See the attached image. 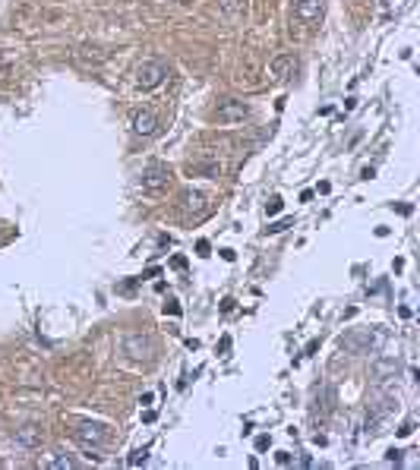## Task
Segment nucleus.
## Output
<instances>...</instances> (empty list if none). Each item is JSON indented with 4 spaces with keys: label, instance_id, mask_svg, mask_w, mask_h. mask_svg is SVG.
I'll use <instances>...</instances> for the list:
<instances>
[{
    "label": "nucleus",
    "instance_id": "f257e3e1",
    "mask_svg": "<svg viewBox=\"0 0 420 470\" xmlns=\"http://www.w3.org/2000/svg\"><path fill=\"white\" fill-rule=\"evenodd\" d=\"M385 344V335L379 329H354L342 338V347L348 353H376Z\"/></svg>",
    "mask_w": 420,
    "mask_h": 470
},
{
    "label": "nucleus",
    "instance_id": "f03ea898",
    "mask_svg": "<svg viewBox=\"0 0 420 470\" xmlns=\"http://www.w3.org/2000/svg\"><path fill=\"white\" fill-rule=\"evenodd\" d=\"M73 439H76L79 445L89 452V458H92V454H98V448L105 445L107 429L101 426V423H89V420H86V423H79L76 429H73Z\"/></svg>",
    "mask_w": 420,
    "mask_h": 470
},
{
    "label": "nucleus",
    "instance_id": "7ed1b4c3",
    "mask_svg": "<svg viewBox=\"0 0 420 470\" xmlns=\"http://www.w3.org/2000/svg\"><path fill=\"white\" fill-rule=\"evenodd\" d=\"M165 79H168V66L161 64V60H142V64L136 66V86L146 88V92L158 88Z\"/></svg>",
    "mask_w": 420,
    "mask_h": 470
},
{
    "label": "nucleus",
    "instance_id": "20e7f679",
    "mask_svg": "<svg viewBox=\"0 0 420 470\" xmlns=\"http://www.w3.org/2000/svg\"><path fill=\"white\" fill-rule=\"evenodd\" d=\"M247 117H250V107L243 105V101L225 98L218 107H215V120H218V124H225V127H231V124H243Z\"/></svg>",
    "mask_w": 420,
    "mask_h": 470
},
{
    "label": "nucleus",
    "instance_id": "39448f33",
    "mask_svg": "<svg viewBox=\"0 0 420 470\" xmlns=\"http://www.w3.org/2000/svg\"><path fill=\"white\" fill-rule=\"evenodd\" d=\"M326 13V0H294V19L303 25H316Z\"/></svg>",
    "mask_w": 420,
    "mask_h": 470
},
{
    "label": "nucleus",
    "instance_id": "423d86ee",
    "mask_svg": "<svg viewBox=\"0 0 420 470\" xmlns=\"http://www.w3.org/2000/svg\"><path fill=\"white\" fill-rule=\"evenodd\" d=\"M168 183H171V168L168 165H148L146 171H142V187L148 189V193H158V189H165Z\"/></svg>",
    "mask_w": 420,
    "mask_h": 470
},
{
    "label": "nucleus",
    "instance_id": "0eeeda50",
    "mask_svg": "<svg viewBox=\"0 0 420 470\" xmlns=\"http://www.w3.org/2000/svg\"><path fill=\"white\" fill-rule=\"evenodd\" d=\"M133 133L136 136H155L158 133V117L152 111H133Z\"/></svg>",
    "mask_w": 420,
    "mask_h": 470
},
{
    "label": "nucleus",
    "instance_id": "6e6552de",
    "mask_svg": "<svg viewBox=\"0 0 420 470\" xmlns=\"http://www.w3.org/2000/svg\"><path fill=\"white\" fill-rule=\"evenodd\" d=\"M370 370H373L376 382H392V379L398 376V370H402V366H398L395 357H379V360H373V366H370Z\"/></svg>",
    "mask_w": 420,
    "mask_h": 470
},
{
    "label": "nucleus",
    "instance_id": "1a4fd4ad",
    "mask_svg": "<svg viewBox=\"0 0 420 470\" xmlns=\"http://www.w3.org/2000/svg\"><path fill=\"white\" fill-rule=\"evenodd\" d=\"M124 351L130 353L133 360H148V357H152V341H148L146 335H127Z\"/></svg>",
    "mask_w": 420,
    "mask_h": 470
},
{
    "label": "nucleus",
    "instance_id": "9d476101",
    "mask_svg": "<svg viewBox=\"0 0 420 470\" xmlns=\"http://www.w3.org/2000/svg\"><path fill=\"white\" fill-rule=\"evenodd\" d=\"M180 202H184L187 218H202V215H206V196L196 193V189H189V193L180 196Z\"/></svg>",
    "mask_w": 420,
    "mask_h": 470
},
{
    "label": "nucleus",
    "instance_id": "9b49d317",
    "mask_svg": "<svg viewBox=\"0 0 420 470\" xmlns=\"http://www.w3.org/2000/svg\"><path fill=\"white\" fill-rule=\"evenodd\" d=\"M294 66H297V64H294V57H291V54H279V57L269 64V76L281 83V79H288L291 73H294Z\"/></svg>",
    "mask_w": 420,
    "mask_h": 470
},
{
    "label": "nucleus",
    "instance_id": "f8f14e48",
    "mask_svg": "<svg viewBox=\"0 0 420 470\" xmlns=\"http://www.w3.org/2000/svg\"><path fill=\"white\" fill-rule=\"evenodd\" d=\"M16 442H19V445H25V448H38V445H42V429L32 426V423L19 426L16 429Z\"/></svg>",
    "mask_w": 420,
    "mask_h": 470
},
{
    "label": "nucleus",
    "instance_id": "ddd939ff",
    "mask_svg": "<svg viewBox=\"0 0 420 470\" xmlns=\"http://www.w3.org/2000/svg\"><path fill=\"white\" fill-rule=\"evenodd\" d=\"M218 6L228 19H240L247 13V0H218Z\"/></svg>",
    "mask_w": 420,
    "mask_h": 470
},
{
    "label": "nucleus",
    "instance_id": "4468645a",
    "mask_svg": "<svg viewBox=\"0 0 420 470\" xmlns=\"http://www.w3.org/2000/svg\"><path fill=\"white\" fill-rule=\"evenodd\" d=\"M42 467L45 470H73V461L70 458H47Z\"/></svg>",
    "mask_w": 420,
    "mask_h": 470
},
{
    "label": "nucleus",
    "instance_id": "2eb2a0df",
    "mask_svg": "<svg viewBox=\"0 0 420 470\" xmlns=\"http://www.w3.org/2000/svg\"><path fill=\"white\" fill-rule=\"evenodd\" d=\"M146 458H148V448H136V452L130 454V467H139V464H146Z\"/></svg>",
    "mask_w": 420,
    "mask_h": 470
},
{
    "label": "nucleus",
    "instance_id": "dca6fc26",
    "mask_svg": "<svg viewBox=\"0 0 420 470\" xmlns=\"http://www.w3.org/2000/svg\"><path fill=\"white\" fill-rule=\"evenodd\" d=\"M284 228H291V218H281V221H275V224H269L266 228V234H281Z\"/></svg>",
    "mask_w": 420,
    "mask_h": 470
},
{
    "label": "nucleus",
    "instance_id": "f3484780",
    "mask_svg": "<svg viewBox=\"0 0 420 470\" xmlns=\"http://www.w3.org/2000/svg\"><path fill=\"white\" fill-rule=\"evenodd\" d=\"M281 208H284V202L279 199V196H275V199H269V206H266V212H269V215H279V212H281Z\"/></svg>",
    "mask_w": 420,
    "mask_h": 470
},
{
    "label": "nucleus",
    "instance_id": "a211bd4d",
    "mask_svg": "<svg viewBox=\"0 0 420 470\" xmlns=\"http://www.w3.org/2000/svg\"><path fill=\"white\" fill-rule=\"evenodd\" d=\"M165 312H171V316H180V306L174 303V300H168V303H165Z\"/></svg>",
    "mask_w": 420,
    "mask_h": 470
},
{
    "label": "nucleus",
    "instance_id": "6ab92c4d",
    "mask_svg": "<svg viewBox=\"0 0 420 470\" xmlns=\"http://www.w3.org/2000/svg\"><path fill=\"white\" fill-rule=\"evenodd\" d=\"M256 448H259V452H266V448H269V435H259V439H256Z\"/></svg>",
    "mask_w": 420,
    "mask_h": 470
},
{
    "label": "nucleus",
    "instance_id": "aec40b11",
    "mask_svg": "<svg viewBox=\"0 0 420 470\" xmlns=\"http://www.w3.org/2000/svg\"><path fill=\"white\" fill-rule=\"evenodd\" d=\"M275 461H279V464L284 467V464H291V454H288V452H279V458H275Z\"/></svg>",
    "mask_w": 420,
    "mask_h": 470
},
{
    "label": "nucleus",
    "instance_id": "412c9836",
    "mask_svg": "<svg viewBox=\"0 0 420 470\" xmlns=\"http://www.w3.org/2000/svg\"><path fill=\"white\" fill-rule=\"evenodd\" d=\"M196 249H199V256H209V243H206V240L196 243Z\"/></svg>",
    "mask_w": 420,
    "mask_h": 470
},
{
    "label": "nucleus",
    "instance_id": "4be33fe9",
    "mask_svg": "<svg viewBox=\"0 0 420 470\" xmlns=\"http://www.w3.org/2000/svg\"><path fill=\"white\" fill-rule=\"evenodd\" d=\"M411 433H414V423H404L402 429H398V435H411Z\"/></svg>",
    "mask_w": 420,
    "mask_h": 470
},
{
    "label": "nucleus",
    "instance_id": "5701e85b",
    "mask_svg": "<svg viewBox=\"0 0 420 470\" xmlns=\"http://www.w3.org/2000/svg\"><path fill=\"white\" fill-rule=\"evenodd\" d=\"M221 310H225V312H231V310H234V300H231V297H228V300H221Z\"/></svg>",
    "mask_w": 420,
    "mask_h": 470
},
{
    "label": "nucleus",
    "instance_id": "b1692460",
    "mask_svg": "<svg viewBox=\"0 0 420 470\" xmlns=\"http://www.w3.org/2000/svg\"><path fill=\"white\" fill-rule=\"evenodd\" d=\"M4 66H6V60H4V57H0V70H4Z\"/></svg>",
    "mask_w": 420,
    "mask_h": 470
}]
</instances>
